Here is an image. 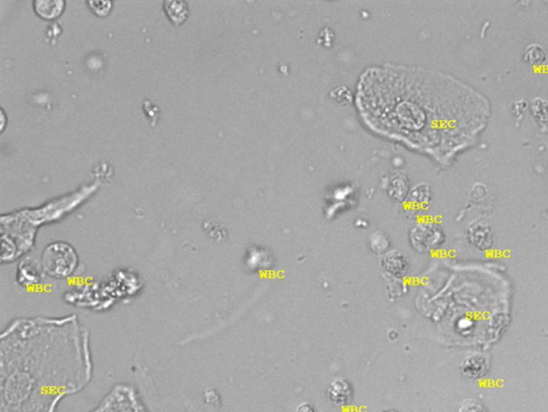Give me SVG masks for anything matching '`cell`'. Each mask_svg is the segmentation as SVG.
Returning <instances> with one entry per match:
<instances>
[{
    "label": "cell",
    "mask_w": 548,
    "mask_h": 412,
    "mask_svg": "<svg viewBox=\"0 0 548 412\" xmlns=\"http://www.w3.org/2000/svg\"><path fill=\"white\" fill-rule=\"evenodd\" d=\"M409 200L413 205L417 206L419 209L428 207L430 200H432L430 187L426 184L417 185L410 191Z\"/></svg>",
    "instance_id": "cell-12"
},
{
    "label": "cell",
    "mask_w": 548,
    "mask_h": 412,
    "mask_svg": "<svg viewBox=\"0 0 548 412\" xmlns=\"http://www.w3.org/2000/svg\"><path fill=\"white\" fill-rule=\"evenodd\" d=\"M409 191V179L408 176L401 172H395L392 174L389 183V193L393 199L397 201H404L407 198Z\"/></svg>",
    "instance_id": "cell-9"
},
{
    "label": "cell",
    "mask_w": 548,
    "mask_h": 412,
    "mask_svg": "<svg viewBox=\"0 0 548 412\" xmlns=\"http://www.w3.org/2000/svg\"><path fill=\"white\" fill-rule=\"evenodd\" d=\"M382 265L388 273L395 276H404L408 272L407 258L399 250H391L383 255Z\"/></svg>",
    "instance_id": "cell-8"
},
{
    "label": "cell",
    "mask_w": 548,
    "mask_h": 412,
    "mask_svg": "<svg viewBox=\"0 0 548 412\" xmlns=\"http://www.w3.org/2000/svg\"><path fill=\"white\" fill-rule=\"evenodd\" d=\"M41 265L45 275L55 279H67L77 269L78 255L68 243H53L43 251Z\"/></svg>",
    "instance_id": "cell-2"
},
{
    "label": "cell",
    "mask_w": 548,
    "mask_h": 412,
    "mask_svg": "<svg viewBox=\"0 0 548 412\" xmlns=\"http://www.w3.org/2000/svg\"><path fill=\"white\" fill-rule=\"evenodd\" d=\"M546 59H547V54H546L545 49L537 43L528 45L525 49L524 55H523V61L533 67H539V66L543 65Z\"/></svg>",
    "instance_id": "cell-11"
},
{
    "label": "cell",
    "mask_w": 548,
    "mask_h": 412,
    "mask_svg": "<svg viewBox=\"0 0 548 412\" xmlns=\"http://www.w3.org/2000/svg\"><path fill=\"white\" fill-rule=\"evenodd\" d=\"M63 1L59 0H38L35 3L37 13L44 18H55L63 12Z\"/></svg>",
    "instance_id": "cell-10"
},
{
    "label": "cell",
    "mask_w": 548,
    "mask_h": 412,
    "mask_svg": "<svg viewBox=\"0 0 548 412\" xmlns=\"http://www.w3.org/2000/svg\"><path fill=\"white\" fill-rule=\"evenodd\" d=\"M456 412H488L485 406L475 399H467L459 404Z\"/></svg>",
    "instance_id": "cell-15"
},
{
    "label": "cell",
    "mask_w": 548,
    "mask_h": 412,
    "mask_svg": "<svg viewBox=\"0 0 548 412\" xmlns=\"http://www.w3.org/2000/svg\"><path fill=\"white\" fill-rule=\"evenodd\" d=\"M335 92H337V94H340V96H332L333 98L337 99L339 102H349L350 99H351V92H350V90H348V88L345 87V90H344L343 92V87L341 88H337V90H333Z\"/></svg>",
    "instance_id": "cell-18"
},
{
    "label": "cell",
    "mask_w": 548,
    "mask_h": 412,
    "mask_svg": "<svg viewBox=\"0 0 548 412\" xmlns=\"http://www.w3.org/2000/svg\"><path fill=\"white\" fill-rule=\"evenodd\" d=\"M468 240L478 250H488L494 243V232L487 222L478 220L473 222L467 230Z\"/></svg>",
    "instance_id": "cell-5"
},
{
    "label": "cell",
    "mask_w": 548,
    "mask_h": 412,
    "mask_svg": "<svg viewBox=\"0 0 548 412\" xmlns=\"http://www.w3.org/2000/svg\"><path fill=\"white\" fill-rule=\"evenodd\" d=\"M294 412H316V410L310 403H302L298 406Z\"/></svg>",
    "instance_id": "cell-19"
},
{
    "label": "cell",
    "mask_w": 548,
    "mask_h": 412,
    "mask_svg": "<svg viewBox=\"0 0 548 412\" xmlns=\"http://www.w3.org/2000/svg\"><path fill=\"white\" fill-rule=\"evenodd\" d=\"M44 274L41 263L32 258H25L16 269V282L23 287L38 285L44 278Z\"/></svg>",
    "instance_id": "cell-4"
},
{
    "label": "cell",
    "mask_w": 548,
    "mask_h": 412,
    "mask_svg": "<svg viewBox=\"0 0 548 412\" xmlns=\"http://www.w3.org/2000/svg\"><path fill=\"white\" fill-rule=\"evenodd\" d=\"M327 394L335 405L347 406L354 399V388L346 379L335 378L328 387Z\"/></svg>",
    "instance_id": "cell-7"
},
{
    "label": "cell",
    "mask_w": 548,
    "mask_h": 412,
    "mask_svg": "<svg viewBox=\"0 0 548 412\" xmlns=\"http://www.w3.org/2000/svg\"><path fill=\"white\" fill-rule=\"evenodd\" d=\"M530 109L533 119L540 126H548V99L535 98Z\"/></svg>",
    "instance_id": "cell-13"
},
{
    "label": "cell",
    "mask_w": 548,
    "mask_h": 412,
    "mask_svg": "<svg viewBox=\"0 0 548 412\" xmlns=\"http://www.w3.org/2000/svg\"><path fill=\"white\" fill-rule=\"evenodd\" d=\"M410 244L419 253H430L440 248L444 241V230L436 222H422L416 224L409 234Z\"/></svg>",
    "instance_id": "cell-3"
},
{
    "label": "cell",
    "mask_w": 548,
    "mask_h": 412,
    "mask_svg": "<svg viewBox=\"0 0 548 412\" xmlns=\"http://www.w3.org/2000/svg\"><path fill=\"white\" fill-rule=\"evenodd\" d=\"M164 6H166L168 16L176 24H180L187 18L189 10H187V4L183 3V1H166Z\"/></svg>",
    "instance_id": "cell-14"
},
{
    "label": "cell",
    "mask_w": 548,
    "mask_h": 412,
    "mask_svg": "<svg viewBox=\"0 0 548 412\" xmlns=\"http://www.w3.org/2000/svg\"><path fill=\"white\" fill-rule=\"evenodd\" d=\"M385 412H397V411H385Z\"/></svg>",
    "instance_id": "cell-20"
},
{
    "label": "cell",
    "mask_w": 548,
    "mask_h": 412,
    "mask_svg": "<svg viewBox=\"0 0 548 412\" xmlns=\"http://www.w3.org/2000/svg\"><path fill=\"white\" fill-rule=\"evenodd\" d=\"M490 372V360L484 354L473 353L461 363V372L469 379H482Z\"/></svg>",
    "instance_id": "cell-6"
},
{
    "label": "cell",
    "mask_w": 548,
    "mask_h": 412,
    "mask_svg": "<svg viewBox=\"0 0 548 412\" xmlns=\"http://www.w3.org/2000/svg\"><path fill=\"white\" fill-rule=\"evenodd\" d=\"M528 108L526 101L519 100L512 104V112L515 117H522L525 111Z\"/></svg>",
    "instance_id": "cell-16"
},
{
    "label": "cell",
    "mask_w": 548,
    "mask_h": 412,
    "mask_svg": "<svg viewBox=\"0 0 548 412\" xmlns=\"http://www.w3.org/2000/svg\"><path fill=\"white\" fill-rule=\"evenodd\" d=\"M0 372L3 412L53 411L92 379L89 332L76 315L16 319L1 334Z\"/></svg>",
    "instance_id": "cell-1"
},
{
    "label": "cell",
    "mask_w": 548,
    "mask_h": 412,
    "mask_svg": "<svg viewBox=\"0 0 548 412\" xmlns=\"http://www.w3.org/2000/svg\"><path fill=\"white\" fill-rule=\"evenodd\" d=\"M108 1H92L89 5L92 6V10L100 16H105L104 12L102 11V8L106 10L107 12L111 10V6H108Z\"/></svg>",
    "instance_id": "cell-17"
}]
</instances>
